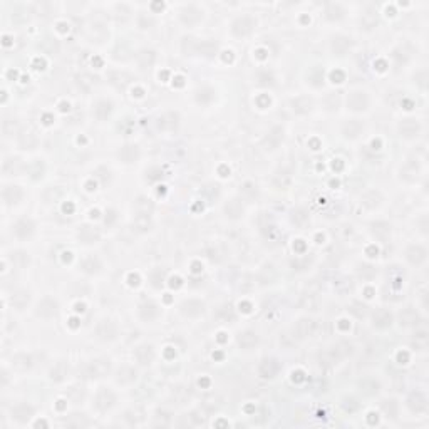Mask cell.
Wrapping results in <instances>:
<instances>
[{
  "label": "cell",
  "mask_w": 429,
  "mask_h": 429,
  "mask_svg": "<svg viewBox=\"0 0 429 429\" xmlns=\"http://www.w3.org/2000/svg\"><path fill=\"white\" fill-rule=\"evenodd\" d=\"M351 354H352V344L341 341V342H337L336 346L329 347L324 352L318 354V364H320L322 367H334V366H337L342 359L351 356Z\"/></svg>",
  "instance_id": "1"
},
{
  "label": "cell",
  "mask_w": 429,
  "mask_h": 429,
  "mask_svg": "<svg viewBox=\"0 0 429 429\" xmlns=\"http://www.w3.org/2000/svg\"><path fill=\"white\" fill-rule=\"evenodd\" d=\"M109 371H111V364L108 359H96V361L84 364L81 367V376L84 379H99L109 374Z\"/></svg>",
  "instance_id": "2"
},
{
  "label": "cell",
  "mask_w": 429,
  "mask_h": 429,
  "mask_svg": "<svg viewBox=\"0 0 429 429\" xmlns=\"http://www.w3.org/2000/svg\"><path fill=\"white\" fill-rule=\"evenodd\" d=\"M318 331V322L313 320V318H300L295 327H293V337L297 339H308V337H313Z\"/></svg>",
  "instance_id": "3"
},
{
  "label": "cell",
  "mask_w": 429,
  "mask_h": 429,
  "mask_svg": "<svg viewBox=\"0 0 429 429\" xmlns=\"http://www.w3.org/2000/svg\"><path fill=\"white\" fill-rule=\"evenodd\" d=\"M347 108L354 113H362L369 108V96L366 91L356 89V91L349 92L347 96Z\"/></svg>",
  "instance_id": "4"
},
{
  "label": "cell",
  "mask_w": 429,
  "mask_h": 429,
  "mask_svg": "<svg viewBox=\"0 0 429 429\" xmlns=\"http://www.w3.org/2000/svg\"><path fill=\"white\" fill-rule=\"evenodd\" d=\"M255 24H257L255 19L250 17V16H242V17L235 19V22L232 24L233 36H237V37L250 36L252 31H253V27H255Z\"/></svg>",
  "instance_id": "5"
},
{
  "label": "cell",
  "mask_w": 429,
  "mask_h": 429,
  "mask_svg": "<svg viewBox=\"0 0 429 429\" xmlns=\"http://www.w3.org/2000/svg\"><path fill=\"white\" fill-rule=\"evenodd\" d=\"M179 21H181L184 26L194 27L203 21V12L199 11L196 6H184L181 11H179Z\"/></svg>",
  "instance_id": "6"
},
{
  "label": "cell",
  "mask_w": 429,
  "mask_h": 429,
  "mask_svg": "<svg viewBox=\"0 0 429 429\" xmlns=\"http://www.w3.org/2000/svg\"><path fill=\"white\" fill-rule=\"evenodd\" d=\"M118 336V327L116 324L109 318H102L101 322L96 326V337L99 341H104V342H109V341H114Z\"/></svg>",
  "instance_id": "7"
},
{
  "label": "cell",
  "mask_w": 429,
  "mask_h": 429,
  "mask_svg": "<svg viewBox=\"0 0 429 429\" xmlns=\"http://www.w3.org/2000/svg\"><path fill=\"white\" fill-rule=\"evenodd\" d=\"M57 312H59V303H57L56 298H52V297H44L42 300L39 302L37 310H36L37 315L42 317V318L56 317Z\"/></svg>",
  "instance_id": "8"
},
{
  "label": "cell",
  "mask_w": 429,
  "mask_h": 429,
  "mask_svg": "<svg viewBox=\"0 0 429 429\" xmlns=\"http://www.w3.org/2000/svg\"><path fill=\"white\" fill-rule=\"evenodd\" d=\"M283 139H285V131H283V128L275 126L270 129V133H268L265 139H263V148L268 149V151H273V149H277L283 143Z\"/></svg>",
  "instance_id": "9"
},
{
  "label": "cell",
  "mask_w": 429,
  "mask_h": 429,
  "mask_svg": "<svg viewBox=\"0 0 429 429\" xmlns=\"http://www.w3.org/2000/svg\"><path fill=\"white\" fill-rule=\"evenodd\" d=\"M399 133H401L402 138L412 139L421 133V124H419L417 119H412V118L402 119V123L399 124Z\"/></svg>",
  "instance_id": "10"
},
{
  "label": "cell",
  "mask_w": 429,
  "mask_h": 429,
  "mask_svg": "<svg viewBox=\"0 0 429 429\" xmlns=\"http://www.w3.org/2000/svg\"><path fill=\"white\" fill-rule=\"evenodd\" d=\"M134 359L141 366H149L154 361V349L151 344H141L134 349Z\"/></svg>",
  "instance_id": "11"
},
{
  "label": "cell",
  "mask_w": 429,
  "mask_h": 429,
  "mask_svg": "<svg viewBox=\"0 0 429 429\" xmlns=\"http://www.w3.org/2000/svg\"><path fill=\"white\" fill-rule=\"evenodd\" d=\"M351 47H352V41H351L349 37H346V36H336V37H332V41H331V51H332L334 56H339V57L346 56L347 51H349Z\"/></svg>",
  "instance_id": "12"
},
{
  "label": "cell",
  "mask_w": 429,
  "mask_h": 429,
  "mask_svg": "<svg viewBox=\"0 0 429 429\" xmlns=\"http://www.w3.org/2000/svg\"><path fill=\"white\" fill-rule=\"evenodd\" d=\"M114 402H116V396H114V394L109 391V389H101V391L97 392V396H96V407H97L101 412L109 411V409L114 406Z\"/></svg>",
  "instance_id": "13"
},
{
  "label": "cell",
  "mask_w": 429,
  "mask_h": 429,
  "mask_svg": "<svg viewBox=\"0 0 429 429\" xmlns=\"http://www.w3.org/2000/svg\"><path fill=\"white\" fill-rule=\"evenodd\" d=\"M379 24V14L377 9L372 6H367L364 9V14L361 16V27L366 29V31H372Z\"/></svg>",
  "instance_id": "14"
},
{
  "label": "cell",
  "mask_w": 429,
  "mask_h": 429,
  "mask_svg": "<svg viewBox=\"0 0 429 429\" xmlns=\"http://www.w3.org/2000/svg\"><path fill=\"white\" fill-rule=\"evenodd\" d=\"M34 228H36V225H34L32 220H29V218H22V220H19L16 225H14V235H16L17 238H21V240H26V238L32 237Z\"/></svg>",
  "instance_id": "15"
},
{
  "label": "cell",
  "mask_w": 429,
  "mask_h": 429,
  "mask_svg": "<svg viewBox=\"0 0 429 429\" xmlns=\"http://www.w3.org/2000/svg\"><path fill=\"white\" fill-rule=\"evenodd\" d=\"M181 312L188 317H199L204 312V303L201 300L189 298V300H184L181 303Z\"/></svg>",
  "instance_id": "16"
},
{
  "label": "cell",
  "mask_w": 429,
  "mask_h": 429,
  "mask_svg": "<svg viewBox=\"0 0 429 429\" xmlns=\"http://www.w3.org/2000/svg\"><path fill=\"white\" fill-rule=\"evenodd\" d=\"M364 131V124L359 119H349L342 124V134L349 139H356Z\"/></svg>",
  "instance_id": "17"
},
{
  "label": "cell",
  "mask_w": 429,
  "mask_h": 429,
  "mask_svg": "<svg viewBox=\"0 0 429 429\" xmlns=\"http://www.w3.org/2000/svg\"><path fill=\"white\" fill-rule=\"evenodd\" d=\"M426 257H427L426 248L421 245H411L406 252V258L412 263V265H421V263L426 260Z\"/></svg>",
  "instance_id": "18"
},
{
  "label": "cell",
  "mask_w": 429,
  "mask_h": 429,
  "mask_svg": "<svg viewBox=\"0 0 429 429\" xmlns=\"http://www.w3.org/2000/svg\"><path fill=\"white\" fill-rule=\"evenodd\" d=\"M372 324L377 329H386L392 324V313L389 312L387 308H377V310L372 313Z\"/></svg>",
  "instance_id": "19"
},
{
  "label": "cell",
  "mask_w": 429,
  "mask_h": 429,
  "mask_svg": "<svg viewBox=\"0 0 429 429\" xmlns=\"http://www.w3.org/2000/svg\"><path fill=\"white\" fill-rule=\"evenodd\" d=\"M179 124V116L176 113H164L161 118L158 119V128L163 131H174Z\"/></svg>",
  "instance_id": "20"
},
{
  "label": "cell",
  "mask_w": 429,
  "mask_h": 429,
  "mask_svg": "<svg viewBox=\"0 0 429 429\" xmlns=\"http://www.w3.org/2000/svg\"><path fill=\"white\" fill-rule=\"evenodd\" d=\"M292 173H293V169H292L290 164L282 166L275 173V176H273V183H275L278 188H287L288 184L292 183Z\"/></svg>",
  "instance_id": "21"
},
{
  "label": "cell",
  "mask_w": 429,
  "mask_h": 429,
  "mask_svg": "<svg viewBox=\"0 0 429 429\" xmlns=\"http://www.w3.org/2000/svg\"><path fill=\"white\" fill-rule=\"evenodd\" d=\"M118 156L123 163H134L139 158V148L136 144H124L118 151Z\"/></svg>",
  "instance_id": "22"
},
{
  "label": "cell",
  "mask_w": 429,
  "mask_h": 429,
  "mask_svg": "<svg viewBox=\"0 0 429 429\" xmlns=\"http://www.w3.org/2000/svg\"><path fill=\"white\" fill-rule=\"evenodd\" d=\"M371 232L372 235L379 238L381 242H387L389 238H391V225H389L387 222H376L371 225Z\"/></svg>",
  "instance_id": "23"
},
{
  "label": "cell",
  "mask_w": 429,
  "mask_h": 429,
  "mask_svg": "<svg viewBox=\"0 0 429 429\" xmlns=\"http://www.w3.org/2000/svg\"><path fill=\"white\" fill-rule=\"evenodd\" d=\"M32 416L34 407L29 406V404H17L16 407H12V417L19 422H27Z\"/></svg>",
  "instance_id": "24"
},
{
  "label": "cell",
  "mask_w": 429,
  "mask_h": 429,
  "mask_svg": "<svg viewBox=\"0 0 429 429\" xmlns=\"http://www.w3.org/2000/svg\"><path fill=\"white\" fill-rule=\"evenodd\" d=\"M407 406L411 407L412 412H424L427 409V401L421 392H412L407 399Z\"/></svg>",
  "instance_id": "25"
},
{
  "label": "cell",
  "mask_w": 429,
  "mask_h": 429,
  "mask_svg": "<svg viewBox=\"0 0 429 429\" xmlns=\"http://www.w3.org/2000/svg\"><path fill=\"white\" fill-rule=\"evenodd\" d=\"M277 372H278V362L275 359H265V361H262L260 367H258V374L265 379L275 377Z\"/></svg>",
  "instance_id": "26"
},
{
  "label": "cell",
  "mask_w": 429,
  "mask_h": 429,
  "mask_svg": "<svg viewBox=\"0 0 429 429\" xmlns=\"http://www.w3.org/2000/svg\"><path fill=\"white\" fill-rule=\"evenodd\" d=\"M158 313H159V310H158V305L154 302H151V300H146V302H143L141 305H139V317L143 318V320H154V318L158 317Z\"/></svg>",
  "instance_id": "27"
},
{
  "label": "cell",
  "mask_w": 429,
  "mask_h": 429,
  "mask_svg": "<svg viewBox=\"0 0 429 429\" xmlns=\"http://www.w3.org/2000/svg\"><path fill=\"white\" fill-rule=\"evenodd\" d=\"M399 322H401L402 327H416L419 326V322H421V317H419V313L416 310H412V308H406V310H402L401 315H399Z\"/></svg>",
  "instance_id": "28"
},
{
  "label": "cell",
  "mask_w": 429,
  "mask_h": 429,
  "mask_svg": "<svg viewBox=\"0 0 429 429\" xmlns=\"http://www.w3.org/2000/svg\"><path fill=\"white\" fill-rule=\"evenodd\" d=\"M243 213H245V208H243L240 199H232L225 204V214L230 220H238L240 217H243Z\"/></svg>",
  "instance_id": "29"
},
{
  "label": "cell",
  "mask_w": 429,
  "mask_h": 429,
  "mask_svg": "<svg viewBox=\"0 0 429 429\" xmlns=\"http://www.w3.org/2000/svg\"><path fill=\"white\" fill-rule=\"evenodd\" d=\"M312 108H313V101L308 96H300L292 101V109H293V113H297V114L310 113Z\"/></svg>",
  "instance_id": "30"
},
{
  "label": "cell",
  "mask_w": 429,
  "mask_h": 429,
  "mask_svg": "<svg viewBox=\"0 0 429 429\" xmlns=\"http://www.w3.org/2000/svg\"><path fill=\"white\" fill-rule=\"evenodd\" d=\"M22 196H24V193L19 186H7V188H4V191H2V198H4V201H6V204L21 203Z\"/></svg>",
  "instance_id": "31"
},
{
  "label": "cell",
  "mask_w": 429,
  "mask_h": 429,
  "mask_svg": "<svg viewBox=\"0 0 429 429\" xmlns=\"http://www.w3.org/2000/svg\"><path fill=\"white\" fill-rule=\"evenodd\" d=\"M12 366L14 369H17V371H21V372L29 371V369L32 367V357L26 352H19L12 357Z\"/></svg>",
  "instance_id": "32"
},
{
  "label": "cell",
  "mask_w": 429,
  "mask_h": 429,
  "mask_svg": "<svg viewBox=\"0 0 429 429\" xmlns=\"http://www.w3.org/2000/svg\"><path fill=\"white\" fill-rule=\"evenodd\" d=\"M29 302H31V293H29L27 290H17V292H14L12 297H11L12 307L17 308V310L26 308L29 305Z\"/></svg>",
  "instance_id": "33"
},
{
  "label": "cell",
  "mask_w": 429,
  "mask_h": 429,
  "mask_svg": "<svg viewBox=\"0 0 429 429\" xmlns=\"http://www.w3.org/2000/svg\"><path fill=\"white\" fill-rule=\"evenodd\" d=\"M258 344V336L257 332L253 331H245L242 332L240 336H238V346H240V349H245V351H248V349H253Z\"/></svg>",
  "instance_id": "34"
},
{
  "label": "cell",
  "mask_w": 429,
  "mask_h": 429,
  "mask_svg": "<svg viewBox=\"0 0 429 429\" xmlns=\"http://www.w3.org/2000/svg\"><path fill=\"white\" fill-rule=\"evenodd\" d=\"M136 377H138L136 369L131 366H123L116 374V381L119 384H131L136 381Z\"/></svg>",
  "instance_id": "35"
},
{
  "label": "cell",
  "mask_w": 429,
  "mask_h": 429,
  "mask_svg": "<svg viewBox=\"0 0 429 429\" xmlns=\"http://www.w3.org/2000/svg\"><path fill=\"white\" fill-rule=\"evenodd\" d=\"M381 203H382V196L379 191H369V193L364 194L362 199H361V204L362 206H366L367 209H376V208L381 206Z\"/></svg>",
  "instance_id": "36"
},
{
  "label": "cell",
  "mask_w": 429,
  "mask_h": 429,
  "mask_svg": "<svg viewBox=\"0 0 429 429\" xmlns=\"http://www.w3.org/2000/svg\"><path fill=\"white\" fill-rule=\"evenodd\" d=\"M79 240L82 243H96L99 240V230L94 227L84 225L81 227V230H79Z\"/></svg>",
  "instance_id": "37"
},
{
  "label": "cell",
  "mask_w": 429,
  "mask_h": 429,
  "mask_svg": "<svg viewBox=\"0 0 429 429\" xmlns=\"http://www.w3.org/2000/svg\"><path fill=\"white\" fill-rule=\"evenodd\" d=\"M300 303H302L303 308H307V310L315 312V310H318V305H320V298H318V295L315 292H307L302 295Z\"/></svg>",
  "instance_id": "38"
},
{
  "label": "cell",
  "mask_w": 429,
  "mask_h": 429,
  "mask_svg": "<svg viewBox=\"0 0 429 429\" xmlns=\"http://www.w3.org/2000/svg\"><path fill=\"white\" fill-rule=\"evenodd\" d=\"M101 267H102V265H101V260H99L97 257H94V255L84 258V260L81 262L82 272L89 273V275H92V273H97L99 270H101Z\"/></svg>",
  "instance_id": "39"
},
{
  "label": "cell",
  "mask_w": 429,
  "mask_h": 429,
  "mask_svg": "<svg viewBox=\"0 0 429 429\" xmlns=\"http://www.w3.org/2000/svg\"><path fill=\"white\" fill-rule=\"evenodd\" d=\"M217 52H218V46L214 42H209V41L196 42V54H199V56L213 57Z\"/></svg>",
  "instance_id": "40"
},
{
  "label": "cell",
  "mask_w": 429,
  "mask_h": 429,
  "mask_svg": "<svg viewBox=\"0 0 429 429\" xmlns=\"http://www.w3.org/2000/svg\"><path fill=\"white\" fill-rule=\"evenodd\" d=\"M67 372H69L67 364L64 361H59L56 366L51 369V379H52V381H56V382H61V381L66 379Z\"/></svg>",
  "instance_id": "41"
},
{
  "label": "cell",
  "mask_w": 429,
  "mask_h": 429,
  "mask_svg": "<svg viewBox=\"0 0 429 429\" xmlns=\"http://www.w3.org/2000/svg\"><path fill=\"white\" fill-rule=\"evenodd\" d=\"M111 111H113V104L109 101H99L96 104V108H94V114H96V118L99 119V121L108 119L109 114H111Z\"/></svg>",
  "instance_id": "42"
},
{
  "label": "cell",
  "mask_w": 429,
  "mask_h": 429,
  "mask_svg": "<svg viewBox=\"0 0 429 429\" xmlns=\"http://www.w3.org/2000/svg\"><path fill=\"white\" fill-rule=\"evenodd\" d=\"M427 331L426 329H419V331H416V334H414L412 337V346L417 349V351H424V349L427 347Z\"/></svg>",
  "instance_id": "43"
},
{
  "label": "cell",
  "mask_w": 429,
  "mask_h": 429,
  "mask_svg": "<svg viewBox=\"0 0 429 429\" xmlns=\"http://www.w3.org/2000/svg\"><path fill=\"white\" fill-rule=\"evenodd\" d=\"M134 228L138 232H146L151 228V214H144V213H138L136 218H134Z\"/></svg>",
  "instance_id": "44"
},
{
  "label": "cell",
  "mask_w": 429,
  "mask_h": 429,
  "mask_svg": "<svg viewBox=\"0 0 429 429\" xmlns=\"http://www.w3.org/2000/svg\"><path fill=\"white\" fill-rule=\"evenodd\" d=\"M19 146H21L22 149H32L37 146V138L34 133H22L21 136H19Z\"/></svg>",
  "instance_id": "45"
},
{
  "label": "cell",
  "mask_w": 429,
  "mask_h": 429,
  "mask_svg": "<svg viewBox=\"0 0 429 429\" xmlns=\"http://www.w3.org/2000/svg\"><path fill=\"white\" fill-rule=\"evenodd\" d=\"M106 34H108L106 27H104V24L101 22H92L91 27H89V36H91V39H96L97 42H102Z\"/></svg>",
  "instance_id": "46"
},
{
  "label": "cell",
  "mask_w": 429,
  "mask_h": 429,
  "mask_svg": "<svg viewBox=\"0 0 429 429\" xmlns=\"http://www.w3.org/2000/svg\"><path fill=\"white\" fill-rule=\"evenodd\" d=\"M357 275L362 278V280H372L374 277L377 275V270L376 267L369 265V263H361L357 267Z\"/></svg>",
  "instance_id": "47"
},
{
  "label": "cell",
  "mask_w": 429,
  "mask_h": 429,
  "mask_svg": "<svg viewBox=\"0 0 429 429\" xmlns=\"http://www.w3.org/2000/svg\"><path fill=\"white\" fill-rule=\"evenodd\" d=\"M401 176L406 179V181H414V179H417L419 176V166L414 163H407L406 166L402 168Z\"/></svg>",
  "instance_id": "48"
},
{
  "label": "cell",
  "mask_w": 429,
  "mask_h": 429,
  "mask_svg": "<svg viewBox=\"0 0 429 429\" xmlns=\"http://www.w3.org/2000/svg\"><path fill=\"white\" fill-rule=\"evenodd\" d=\"M326 17L329 21H339L344 17V9L339 4H329L326 7Z\"/></svg>",
  "instance_id": "49"
},
{
  "label": "cell",
  "mask_w": 429,
  "mask_h": 429,
  "mask_svg": "<svg viewBox=\"0 0 429 429\" xmlns=\"http://www.w3.org/2000/svg\"><path fill=\"white\" fill-rule=\"evenodd\" d=\"M21 171H22L21 159L12 158V159H7V161L4 163V173L6 174H19Z\"/></svg>",
  "instance_id": "50"
},
{
  "label": "cell",
  "mask_w": 429,
  "mask_h": 429,
  "mask_svg": "<svg viewBox=\"0 0 429 429\" xmlns=\"http://www.w3.org/2000/svg\"><path fill=\"white\" fill-rule=\"evenodd\" d=\"M154 59H156V54H154L153 51H141L138 54V62L141 67H149L153 66Z\"/></svg>",
  "instance_id": "51"
},
{
  "label": "cell",
  "mask_w": 429,
  "mask_h": 429,
  "mask_svg": "<svg viewBox=\"0 0 429 429\" xmlns=\"http://www.w3.org/2000/svg\"><path fill=\"white\" fill-rule=\"evenodd\" d=\"M136 208H138V213L151 214V211H153V203H151V199H148V198H144V196H139L138 201H136Z\"/></svg>",
  "instance_id": "52"
},
{
  "label": "cell",
  "mask_w": 429,
  "mask_h": 429,
  "mask_svg": "<svg viewBox=\"0 0 429 429\" xmlns=\"http://www.w3.org/2000/svg\"><path fill=\"white\" fill-rule=\"evenodd\" d=\"M349 310H351V313H354L357 318H364L367 315V305H364L361 302H352L351 305H349Z\"/></svg>",
  "instance_id": "53"
},
{
  "label": "cell",
  "mask_w": 429,
  "mask_h": 429,
  "mask_svg": "<svg viewBox=\"0 0 429 429\" xmlns=\"http://www.w3.org/2000/svg\"><path fill=\"white\" fill-rule=\"evenodd\" d=\"M213 94H214V92H213L211 87H201V89H199V91L196 92V99H198V102L206 104V102H209V101H211V99L214 97Z\"/></svg>",
  "instance_id": "54"
},
{
  "label": "cell",
  "mask_w": 429,
  "mask_h": 429,
  "mask_svg": "<svg viewBox=\"0 0 429 429\" xmlns=\"http://www.w3.org/2000/svg\"><path fill=\"white\" fill-rule=\"evenodd\" d=\"M382 411L386 412L387 417H391V419L397 417V404L394 401H384L382 402Z\"/></svg>",
  "instance_id": "55"
},
{
  "label": "cell",
  "mask_w": 429,
  "mask_h": 429,
  "mask_svg": "<svg viewBox=\"0 0 429 429\" xmlns=\"http://www.w3.org/2000/svg\"><path fill=\"white\" fill-rule=\"evenodd\" d=\"M2 129H4V134H7V136H14V133L19 131V124H17V121H14V119H6L2 124Z\"/></svg>",
  "instance_id": "56"
},
{
  "label": "cell",
  "mask_w": 429,
  "mask_h": 429,
  "mask_svg": "<svg viewBox=\"0 0 429 429\" xmlns=\"http://www.w3.org/2000/svg\"><path fill=\"white\" fill-rule=\"evenodd\" d=\"M77 84L79 87L82 89V91H91L92 86H94V81L91 76H87V74H82V76L77 77Z\"/></svg>",
  "instance_id": "57"
},
{
  "label": "cell",
  "mask_w": 429,
  "mask_h": 429,
  "mask_svg": "<svg viewBox=\"0 0 429 429\" xmlns=\"http://www.w3.org/2000/svg\"><path fill=\"white\" fill-rule=\"evenodd\" d=\"M307 220H308V217L303 209H295L292 214V222L295 223V225H303V223H307Z\"/></svg>",
  "instance_id": "58"
},
{
  "label": "cell",
  "mask_w": 429,
  "mask_h": 429,
  "mask_svg": "<svg viewBox=\"0 0 429 429\" xmlns=\"http://www.w3.org/2000/svg\"><path fill=\"white\" fill-rule=\"evenodd\" d=\"M12 262L16 263L17 267H26L29 263V257L24 252H16L12 255Z\"/></svg>",
  "instance_id": "59"
},
{
  "label": "cell",
  "mask_w": 429,
  "mask_h": 429,
  "mask_svg": "<svg viewBox=\"0 0 429 429\" xmlns=\"http://www.w3.org/2000/svg\"><path fill=\"white\" fill-rule=\"evenodd\" d=\"M67 426H72V427H84V426H87V421H86V419H84L82 414H81V416H79V414H74L72 419H69V421H67Z\"/></svg>",
  "instance_id": "60"
},
{
  "label": "cell",
  "mask_w": 429,
  "mask_h": 429,
  "mask_svg": "<svg viewBox=\"0 0 429 429\" xmlns=\"http://www.w3.org/2000/svg\"><path fill=\"white\" fill-rule=\"evenodd\" d=\"M69 397H71L74 402H81L84 399V391L79 387H71L69 389Z\"/></svg>",
  "instance_id": "61"
},
{
  "label": "cell",
  "mask_w": 429,
  "mask_h": 429,
  "mask_svg": "<svg viewBox=\"0 0 429 429\" xmlns=\"http://www.w3.org/2000/svg\"><path fill=\"white\" fill-rule=\"evenodd\" d=\"M242 193L247 194L248 198L257 196V189H255V186H253L252 183H245V184H243V186H242Z\"/></svg>",
  "instance_id": "62"
},
{
  "label": "cell",
  "mask_w": 429,
  "mask_h": 429,
  "mask_svg": "<svg viewBox=\"0 0 429 429\" xmlns=\"http://www.w3.org/2000/svg\"><path fill=\"white\" fill-rule=\"evenodd\" d=\"M149 179H158V178H161L163 176V173H161V169H158V168H153V169H149Z\"/></svg>",
  "instance_id": "63"
}]
</instances>
